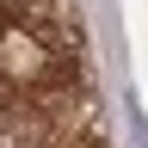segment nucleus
Listing matches in <instances>:
<instances>
[{"label": "nucleus", "instance_id": "nucleus-1", "mask_svg": "<svg viewBox=\"0 0 148 148\" xmlns=\"http://www.w3.org/2000/svg\"><path fill=\"white\" fill-rule=\"evenodd\" d=\"M68 43L62 37H43L31 25H0V80H6L12 92H37V86H56L68 80Z\"/></svg>", "mask_w": 148, "mask_h": 148}, {"label": "nucleus", "instance_id": "nucleus-2", "mask_svg": "<svg viewBox=\"0 0 148 148\" xmlns=\"http://www.w3.org/2000/svg\"><path fill=\"white\" fill-rule=\"evenodd\" d=\"M18 25L43 31V37H62V43H74V0H6Z\"/></svg>", "mask_w": 148, "mask_h": 148}]
</instances>
